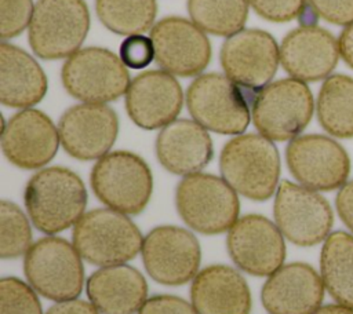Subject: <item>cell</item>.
Instances as JSON below:
<instances>
[{"label": "cell", "instance_id": "obj_15", "mask_svg": "<svg viewBox=\"0 0 353 314\" xmlns=\"http://www.w3.org/2000/svg\"><path fill=\"white\" fill-rule=\"evenodd\" d=\"M150 39L156 62L171 74L197 76L211 59V45L204 30L185 18H163L150 29Z\"/></svg>", "mask_w": 353, "mask_h": 314}, {"label": "cell", "instance_id": "obj_32", "mask_svg": "<svg viewBox=\"0 0 353 314\" xmlns=\"http://www.w3.org/2000/svg\"><path fill=\"white\" fill-rule=\"evenodd\" d=\"M33 10L32 0H0L1 39H11L23 32L30 23Z\"/></svg>", "mask_w": 353, "mask_h": 314}, {"label": "cell", "instance_id": "obj_12", "mask_svg": "<svg viewBox=\"0 0 353 314\" xmlns=\"http://www.w3.org/2000/svg\"><path fill=\"white\" fill-rule=\"evenodd\" d=\"M285 160L290 172L312 190H334L342 187L350 172V160L345 149L334 139L309 134L288 143Z\"/></svg>", "mask_w": 353, "mask_h": 314}, {"label": "cell", "instance_id": "obj_25", "mask_svg": "<svg viewBox=\"0 0 353 314\" xmlns=\"http://www.w3.org/2000/svg\"><path fill=\"white\" fill-rule=\"evenodd\" d=\"M47 92V77L26 51L0 43V101L10 107H30Z\"/></svg>", "mask_w": 353, "mask_h": 314}, {"label": "cell", "instance_id": "obj_18", "mask_svg": "<svg viewBox=\"0 0 353 314\" xmlns=\"http://www.w3.org/2000/svg\"><path fill=\"white\" fill-rule=\"evenodd\" d=\"M59 132L51 118L37 110L15 113L1 128V149L7 160L23 169L50 163L58 151Z\"/></svg>", "mask_w": 353, "mask_h": 314}, {"label": "cell", "instance_id": "obj_27", "mask_svg": "<svg viewBox=\"0 0 353 314\" xmlns=\"http://www.w3.org/2000/svg\"><path fill=\"white\" fill-rule=\"evenodd\" d=\"M317 118L336 138H353V78L345 74L327 77L317 96Z\"/></svg>", "mask_w": 353, "mask_h": 314}, {"label": "cell", "instance_id": "obj_19", "mask_svg": "<svg viewBox=\"0 0 353 314\" xmlns=\"http://www.w3.org/2000/svg\"><path fill=\"white\" fill-rule=\"evenodd\" d=\"M179 83L165 70L138 74L125 92L130 118L143 129H156L172 123L182 109Z\"/></svg>", "mask_w": 353, "mask_h": 314}, {"label": "cell", "instance_id": "obj_9", "mask_svg": "<svg viewBox=\"0 0 353 314\" xmlns=\"http://www.w3.org/2000/svg\"><path fill=\"white\" fill-rule=\"evenodd\" d=\"M65 90L85 103H105L127 92L131 81L120 56L99 47L70 55L61 72Z\"/></svg>", "mask_w": 353, "mask_h": 314}, {"label": "cell", "instance_id": "obj_38", "mask_svg": "<svg viewBox=\"0 0 353 314\" xmlns=\"http://www.w3.org/2000/svg\"><path fill=\"white\" fill-rule=\"evenodd\" d=\"M46 314H98V308L84 300H62L51 306Z\"/></svg>", "mask_w": 353, "mask_h": 314}, {"label": "cell", "instance_id": "obj_37", "mask_svg": "<svg viewBox=\"0 0 353 314\" xmlns=\"http://www.w3.org/2000/svg\"><path fill=\"white\" fill-rule=\"evenodd\" d=\"M336 211L343 223L353 231V180L346 182L335 198Z\"/></svg>", "mask_w": 353, "mask_h": 314}, {"label": "cell", "instance_id": "obj_14", "mask_svg": "<svg viewBox=\"0 0 353 314\" xmlns=\"http://www.w3.org/2000/svg\"><path fill=\"white\" fill-rule=\"evenodd\" d=\"M219 61L232 81L256 94L276 74L280 48L268 32L241 29L225 40Z\"/></svg>", "mask_w": 353, "mask_h": 314}, {"label": "cell", "instance_id": "obj_33", "mask_svg": "<svg viewBox=\"0 0 353 314\" xmlns=\"http://www.w3.org/2000/svg\"><path fill=\"white\" fill-rule=\"evenodd\" d=\"M254 11L270 22H288L301 17L307 7L306 0H248Z\"/></svg>", "mask_w": 353, "mask_h": 314}, {"label": "cell", "instance_id": "obj_30", "mask_svg": "<svg viewBox=\"0 0 353 314\" xmlns=\"http://www.w3.org/2000/svg\"><path fill=\"white\" fill-rule=\"evenodd\" d=\"M32 242L30 224L18 205L3 200L0 202V256L17 259L26 253Z\"/></svg>", "mask_w": 353, "mask_h": 314}, {"label": "cell", "instance_id": "obj_22", "mask_svg": "<svg viewBox=\"0 0 353 314\" xmlns=\"http://www.w3.org/2000/svg\"><path fill=\"white\" fill-rule=\"evenodd\" d=\"M160 164L175 175H190L203 169L212 158L210 134L199 123L181 118L163 127L156 139Z\"/></svg>", "mask_w": 353, "mask_h": 314}, {"label": "cell", "instance_id": "obj_4", "mask_svg": "<svg viewBox=\"0 0 353 314\" xmlns=\"http://www.w3.org/2000/svg\"><path fill=\"white\" fill-rule=\"evenodd\" d=\"M97 198L125 215L141 213L153 191L149 165L138 154L117 150L101 157L90 176Z\"/></svg>", "mask_w": 353, "mask_h": 314}, {"label": "cell", "instance_id": "obj_24", "mask_svg": "<svg viewBox=\"0 0 353 314\" xmlns=\"http://www.w3.org/2000/svg\"><path fill=\"white\" fill-rule=\"evenodd\" d=\"M87 296L102 314H135L146 302L145 277L127 264L105 266L87 280Z\"/></svg>", "mask_w": 353, "mask_h": 314}, {"label": "cell", "instance_id": "obj_11", "mask_svg": "<svg viewBox=\"0 0 353 314\" xmlns=\"http://www.w3.org/2000/svg\"><path fill=\"white\" fill-rule=\"evenodd\" d=\"M273 215L281 234L299 247H312L328 237L332 209L314 190L283 180L276 191Z\"/></svg>", "mask_w": 353, "mask_h": 314}, {"label": "cell", "instance_id": "obj_26", "mask_svg": "<svg viewBox=\"0 0 353 314\" xmlns=\"http://www.w3.org/2000/svg\"><path fill=\"white\" fill-rule=\"evenodd\" d=\"M320 271L330 295L353 308V236L345 231L328 234L321 248Z\"/></svg>", "mask_w": 353, "mask_h": 314}, {"label": "cell", "instance_id": "obj_28", "mask_svg": "<svg viewBox=\"0 0 353 314\" xmlns=\"http://www.w3.org/2000/svg\"><path fill=\"white\" fill-rule=\"evenodd\" d=\"M99 21L113 33L123 36L141 34L152 28L156 0H95Z\"/></svg>", "mask_w": 353, "mask_h": 314}, {"label": "cell", "instance_id": "obj_10", "mask_svg": "<svg viewBox=\"0 0 353 314\" xmlns=\"http://www.w3.org/2000/svg\"><path fill=\"white\" fill-rule=\"evenodd\" d=\"M186 105L196 123L216 134H241L250 124L244 92L223 74L199 76L186 91Z\"/></svg>", "mask_w": 353, "mask_h": 314}, {"label": "cell", "instance_id": "obj_21", "mask_svg": "<svg viewBox=\"0 0 353 314\" xmlns=\"http://www.w3.org/2000/svg\"><path fill=\"white\" fill-rule=\"evenodd\" d=\"M339 47L335 37L314 25H302L291 30L281 41L280 62L292 78L317 81L336 66Z\"/></svg>", "mask_w": 353, "mask_h": 314}, {"label": "cell", "instance_id": "obj_2", "mask_svg": "<svg viewBox=\"0 0 353 314\" xmlns=\"http://www.w3.org/2000/svg\"><path fill=\"white\" fill-rule=\"evenodd\" d=\"M219 169L222 178L237 193L250 200L263 201L273 196L279 182V151L263 135H239L223 146Z\"/></svg>", "mask_w": 353, "mask_h": 314}, {"label": "cell", "instance_id": "obj_17", "mask_svg": "<svg viewBox=\"0 0 353 314\" xmlns=\"http://www.w3.org/2000/svg\"><path fill=\"white\" fill-rule=\"evenodd\" d=\"M59 140L77 160L101 158L113 146L119 132L116 112L103 103H80L68 109L58 124Z\"/></svg>", "mask_w": 353, "mask_h": 314}, {"label": "cell", "instance_id": "obj_35", "mask_svg": "<svg viewBox=\"0 0 353 314\" xmlns=\"http://www.w3.org/2000/svg\"><path fill=\"white\" fill-rule=\"evenodd\" d=\"M306 3L314 15L330 23L342 26L353 23V0H306Z\"/></svg>", "mask_w": 353, "mask_h": 314}, {"label": "cell", "instance_id": "obj_8", "mask_svg": "<svg viewBox=\"0 0 353 314\" xmlns=\"http://www.w3.org/2000/svg\"><path fill=\"white\" fill-rule=\"evenodd\" d=\"M23 270L30 286L51 300L74 299L83 289L84 267L80 253L59 237L36 241L25 255Z\"/></svg>", "mask_w": 353, "mask_h": 314}, {"label": "cell", "instance_id": "obj_36", "mask_svg": "<svg viewBox=\"0 0 353 314\" xmlns=\"http://www.w3.org/2000/svg\"><path fill=\"white\" fill-rule=\"evenodd\" d=\"M138 314H199L190 303L174 295H156L148 299Z\"/></svg>", "mask_w": 353, "mask_h": 314}, {"label": "cell", "instance_id": "obj_16", "mask_svg": "<svg viewBox=\"0 0 353 314\" xmlns=\"http://www.w3.org/2000/svg\"><path fill=\"white\" fill-rule=\"evenodd\" d=\"M228 252L243 271L263 277L279 270L285 259V244L279 227L262 215H245L229 229Z\"/></svg>", "mask_w": 353, "mask_h": 314}, {"label": "cell", "instance_id": "obj_1", "mask_svg": "<svg viewBox=\"0 0 353 314\" xmlns=\"http://www.w3.org/2000/svg\"><path fill=\"white\" fill-rule=\"evenodd\" d=\"M25 208L33 226L47 234L76 224L87 205V190L77 174L63 167L36 172L26 183Z\"/></svg>", "mask_w": 353, "mask_h": 314}, {"label": "cell", "instance_id": "obj_5", "mask_svg": "<svg viewBox=\"0 0 353 314\" xmlns=\"http://www.w3.org/2000/svg\"><path fill=\"white\" fill-rule=\"evenodd\" d=\"M175 205L183 222L203 234L229 230L240 212L236 190L225 179L200 172L186 175L178 183Z\"/></svg>", "mask_w": 353, "mask_h": 314}, {"label": "cell", "instance_id": "obj_6", "mask_svg": "<svg viewBox=\"0 0 353 314\" xmlns=\"http://www.w3.org/2000/svg\"><path fill=\"white\" fill-rule=\"evenodd\" d=\"M313 109V95L303 81L281 78L255 94L251 116L261 135L283 142L296 138L306 128Z\"/></svg>", "mask_w": 353, "mask_h": 314}, {"label": "cell", "instance_id": "obj_39", "mask_svg": "<svg viewBox=\"0 0 353 314\" xmlns=\"http://www.w3.org/2000/svg\"><path fill=\"white\" fill-rule=\"evenodd\" d=\"M338 47L343 61L353 69V23L342 30L338 39Z\"/></svg>", "mask_w": 353, "mask_h": 314}, {"label": "cell", "instance_id": "obj_23", "mask_svg": "<svg viewBox=\"0 0 353 314\" xmlns=\"http://www.w3.org/2000/svg\"><path fill=\"white\" fill-rule=\"evenodd\" d=\"M199 314H250L251 293L244 277L233 267L212 264L196 274L190 286Z\"/></svg>", "mask_w": 353, "mask_h": 314}, {"label": "cell", "instance_id": "obj_40", "mask_svg": "<svg viewBox=\"0 0 353 314\" xmlns=\"http://www.w3.org/2000/svg\"><path fill=\"white\" fill-rule=\"evenodd\" d=\"M313 314H353V308L343 304H327L316 310Z\"/></svg>", "mask_w": 353, "mask_h": 314}, {"label": "cell", "instance_id": "obj_31", "mask_svg": "<svg viewBox=\"0 0 353 314\" xmlns=\"http://www.w3.org/2000/svg\"><path fill=\"white\" fill-rule=\"evenodd\" d=\"M0 314H43L33 289L15 277L0 281Z\"/></svg>", "mask_w": 353, "mask_h": 314}, {"label": "cell", "instance_id": "obj_3", "mask_svg": "<svg viewBox=\"0 0 353 314\" xmlns=\"http://www.w3.org/2000/svg\"><path fill=\"white\" fill-rule=\"evenodd\" d=\"M73 245L83 259L97 266H116L134 259L142 249L139 229L112 208L84 213L73 227Z\"/></svg>", "mask_w": 353, "mask_h": 314}, {"label": "cell", "instance_id": "obj_34", "mask_svg": "<svg viewBox=\"0 0 353 314\" xmlns=\"http://www.w3.org/2000/svg\"><path fill=\"white\" fill-rule=\"evenodd\" d=\"M120 59L124 66L131 69H143L154 59V47L150 37L132 34L124 39L119 48Z\"/></svg>", "mask_w": 353, "mask_h": 314}, {"label": "cell", "instance_id": "obj_7", "mask_svg": "<svg viewBox=\"0 0 353 314\" xmlns=\"http://www.w3.org/2000/svg\"><path fill=\"white\" fill-rule=\"evenodd\" d=\"M90 29L84 0H37L29 23V44L43 59L73 55Z\"/></svg>", "mask_w": 353, "mask_h": 314}, {"label": "cell", "instance_id": "obj_29", "mask_svg": "<svg viewBox=\"0 0 353 314\" xmlns=\"http://www.w3.org/2000/svg\"><path fill=\"white\" fill-rule=\"evenodd\" d=\"M248 4V0H188V11L201 30L229 37L243 29Z\"/></svg>", "mask_w": 353, "mask_h": 314}, {"label": "cell", "instance_id": "obj_20", "mask_svg": "<svg viewBox=\"0 0 353 314\" xmlns=\"http://www.w3.org/2000/svg\"><path fill=\"white\" fill-rule=\"evenodd\" d=\"M324 297V282L306 263H290L276 270L262 286L261 299L269 314H313Z\"/></svg>", "mask_w": 353, "mask_h": 314}, {"label": "cell", "instance_id": "obj_13", "mask_svg": "<svg viewBox=\"0 0 353 314\" xmlns=\"http://www.w3.org/2000/svg\"><path fill=\"white\" fill-rule=\"evenodd\" d=\"M142 263L148 274L163 285H182L196 277L200 266V244L186 229L159 226L142 244Z\"/></svg>", "mask_w": 353, "mask_h": 314}]
</instances>
